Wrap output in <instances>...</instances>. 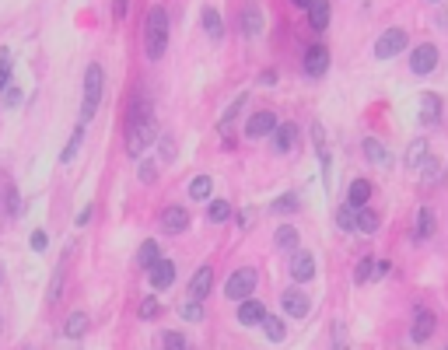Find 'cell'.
I'll return each instance as SVG.
<instances>
[{
  "mask_svg": "<svg viewBox=\"0 0 448 350\" xmlns=\"http://www.w3.org/2000/svg\"><path fill=\"white\" fill-rule=\"evenodd\" d=\"M32 249H36V252H46V231H36V235H32Z\"/></svg>",
  "mask_w": 448,
  "mask_h": 350,
  "instance_id": "f6af8a7d",
  "label": "cell"
},
{
  "mask_svg": "<svg viewBox=\"0 0 448 350\" xmlns=\"http://www.w3.org/2000/svg\"><path fill=\"white\" fill-rule=\"evenodd\" d=\"M434 67H438V49H434L431 42L417 46V49H413V56H410V70L424 77V74H431Z\"/></svg>",
  "mask_w": 448,
  "mask_h": 350,
  "instance_id": "ba28073f",
  "label": "cell"
},
{
  "mask_svg": "<svg viewBox=\"0 0 448 350\" xmlns=\"http://www.w3.org/2000/svg\"><path fill=\"white\" fill-rule=\"evenodd\" d=\"M371 277H375V259H361V262H357V270H354V280L368 284Z\"/></svg>",
  "mask_w": 448,
  "mask_h": 350,
  "instance_id": "d6a6232c",
  "label": "cell"
},
{
  "mask_svg": "<svg viewBox=\"0 0 448 350\" xmlns=\"http://www.w3.org/2000/svg\"><path fill=\"white\" fill-rule=\"evenodd\" d=\"M302 203H298V196L294 193H287L284 200H274V214H291V211H298Z\"/></svg>",
  "mask_w": 448,
  "mask_h": 350,
  "instance_id": "d590c367",
  "label": "cell"
},
{
  "mask_svg": "<svg viewBox=\"0 0 448 350\" xmlns=\"http://www.w3.org/2000/svg\"><path fill=\"white\" fill-rule=\"evenodd\" d=\"M81 144H84V126H77V130L70 133V144H67V148H64V154H60V161H64V165H70V161H74V154H77V148H81Z\"/></svg>",
  "mask_w": 448,
  "mask_h": 350,
  "instance_id": "f546056e",
  "label": "cell"
},
{
  "mask_svg": "<svg viewBox=\"0 0 448 350\" xmlns=\"http://www.w3.org/2000/svg\"><path fill=\"white\" fill-rule=\"evenodd\" d=\"M155 137H158V126H155V120H151V112L140 116V120H130V123H127V154H130V158H140V154L155 144Z\"/></svg>",
  "mask_w": 448,
  "mask_h": 350,
  "instance_id": "7a4b0ae2",
  "label": "cell"
},
{
  "mask_svg": "<svg viewBox=\"0 0 448 350\" xmlns=\"http://www.w3.org/2000/svg\"><path fill=\"white\" fill-rule=\"evenodd\" d=\"M424 158H427V140H413L406 151V168H421Z\"/></svg>",
  "mask_w": 448,
  "mask_h": 350,
  "instance_id": "484cf974",
  "label": "cell"
},
{
  "mask_svg": "<svg viewBox=\"0 0 448 350\" xmlns=\"http://www.w3.org/2000/svg\"><path fill=\"white\" fill-rule=\"evenodd\" d=\"M147 284H151L155 291H165V287H172L175 284V262L172 259H155L151 267H147Z\"/></svg>",
  "mask_w": 448,
  "mask_h": 350,
  "instance_id": "8992f818",
  "label": "cell"
},
{
  "mask_svg": "<svg viewBox=\"0 0 448 350\" xmlns=\"http://www.w3.org/2000/svg\"><path fill=\"white\" fill-rule=\"evenodd\" d=\"M368 200H371V183H368V179H354V183H350V189H347V207L361 211Z\"/></svg>",
  "mask_w": 448,
  "mask_h": 350,
  "instance_id": "e0dca14e",
  "label": "cell"
},
{
  "mask_svg": "<svg viewBox=\"0 0 448 350\" xmlns=\"http://www.w3.org/2000/svg\"><path fill=\"white\" fill-rule=\"evenodd\" d=\"M207 217H211L214 224H224V221L231 217V203H228V200H214L211 211H207Z\"/></svg>",
  "mask_w": 448,
  "mask_h": 350,
  "instance_id": "4dcf8cb0",
  "label": "cell"
},
{
  "mask_svg": "<svg viewBox=\"0 0 448 350\" xmlns=\"http://www.w3.org/2000/svg\"><path fill=\"white\" fill-rule=\"evenodd\" d=\"M365 154H368V161H371V165H389V151H385L375 137H368V140H365Z\"/></svg>",
  "mask_w": 448,
  "mask_h": 350,
  "instance_id": "d4e9b609",
  "label": "cell"
},
{
  "mask_svg": "<svg viewBox=\"0 0 448 350\" xmlns=\"http://www.w3.org/2000/svg\"><path fill=\"white\" fill-rule=\"evenodd\" d=\"M155 259H161V252H158V242H151V239H147V242L140 245V252H137V262H140V267L147 270Z\"/></svg>",
  "mask_w": 448,
  "mask_h": 350,
  "instance_id": "f1b7e54d",
  "label": "cell"
},
{
  "mask_svg": "<svg viewBox=\"0 0 448 350\" xmlns=\"http://www.w3.org/2000/svg\"><path fill=\"white\" fill-rule=\"evenodd\" d=\"M291 277H294L298 284H308V280L315 277V259H312V252L294 249V256H291Z\"/></svg>",
  "mask_w": 448,
  "mask_h": 350,
  "instance_id": "30bf717a",
  "label": "cell"
},
{
  "mask_svg": "<svg viewBox=\"0 0 448 350\" xmlns=\"http://www.w3.org/2000/svg\"><path fill=\"white\" fill-rule=\"evenodd\" d=\"M11 84V53L8 49H0V92Z\"/></svg>",
  "mask_w": 448,
  "mask_h": 350,
  "instance_id": "836d02e7",
  "label": "cell"
},
{
  "mask_svg": "<svg viewBox=\"0 0 448 350\" xmlns=\"http://www.w3.org/2000/svg\"><path fill=\"white\" fill-rule=\"evenodd\" d=\"M263 315H266V305H263V301H256V298L238 301V323H242V326H259Z\"/></svg>",
  "mask_w": 448,
  "mask_h": 350,
  "instance_id": "5bb4252c",
  "label": "cell"
},
{
  "mask_svg": "<svg viewBox=\"0 0 448 350\" xmlns=\"http://www.w3.org/2000/svg\"><path fill=\"white\" fill-rule=\"evenodd\" d=\"M18 102H21V92H18L14 84H8V88H4V105H8V109H14Z\"/></svg>",
  "mask_w": 448,
  "mask_h": 350,
  "instance_id": "b9f144b4",
  "label": "cell"
},
{
  "mask_svg": "<svg viewBox=\"0 0 448 350\" xmlns=\"http://www.w3.org/2000/svg\"><path fill=\"white\" fill-rule=\"evenodd\" d=\"M421 168H427V172H424V179H427V183H431V179H441V161H438V158H424Z\"/></svg>",
  "mask_w": 448,
  "mask_h": 350,
  "instance_id": "74e56055",
  "label": "cell"
},
{
  "mask_svg": "<svg viewBox=\"0 0 448 350\" xmlns=\"http://www.w3.org/2000/svg\"><path fill=\"white\" fill-rule=\"evenodd\" d=\"M161 154H165V158H175V144H172V137H161Z\"/></svg>",
  "mask_w": 448,
  "mask_h": 350,
  "instance_id": "bcb514c9",
  "label": "cell"
},
{
  "mask_svg": "<svg viewBox=\"0 0 448 350\" xmlns=\"http://www.w3.org/2000/svg\"><path fill=\"white\" fill-rule=\"evenodd\" d=\"M137 312H140V319H155V315H158V301H155V298H144Z\"/></svg>",
  "mask_w": 448,
  "mask_h": 350,
  "instance_id": "ab89813d",
  "label": "cell"
},
{
  "mask_svg": "<svg viewBox=\"0 0 448 350\" xmlns=\"http://www.w3.org/2000/svg\"><path fill=\"white\" fill-rule=\"evenodd\" d=\"M259 326H263V333H266V340H270V343H280V340L287 336V329H284V323H280V319H277V315H270V312H266V315H263V323H259Z\"/></svg>",
  "mask_w": 448,
  "mask_h": 350,
  "instance_id": "44dd1931",
  "label": "cell"
},
{
  "mask_svg": "<svg viewBox=\"0 0 448 350\" xmlns=\"http://www.w3.org/2000/svg\"><path fill=\"white\" fill-rule=\"evenodd\" d=\"M203 28H207V36H211L214 42L224 39V21H221V14H218L214 8H207V11H203Z\"/></svg>",
  "mask_w": 448,
  "mask_h": 350,
  "instance_id": "7402d4cb",
  "label": "cell"
},
{
  "mask_svg": "<svg viewBox=\"0 0 448 350\" xmlns=\"http://www.w3.org/2000/svg\"><path fill=\"white\" fill-rule=\"evenodd\" d=\"M88 217H92V207H84V211H81V214H77V224H81V228H84V224H88Z\"/></svg>",
  "mask_w": 448,
  "mask_h": 350,
  "instance_id": "7dc6e473",
  "label": "cell"
},
{
  "mask_svg": "<svg viewBox=\"0 0 448 350\" xmlns=\"http://www.w3.org/2000/svg\"><path fill=\"white\" fill-rule=\"evenodd\" d=\"M434 326H438L434 312H427V308H417V312H413V326H410V336H413L417 343H424V340H431V336H434Z\"/></svg>",
  "mask_w": 448,
  "mask_h": 350,
  "instance_id": "9c48e42d",
  "label": "cell"
},
{
  "mask_svg": "<svg viewBox=\"0 0 448 350\" xmlns=\"http://www.w3.org/2000/svg\"><path fill=\"white\" fill-rule=\"evenodd\" d=\"M144 49H147V60H161V53L168 49V11L165 8H151V14H147Z\"/></svg>",
  "mask_w": 448,
  "mask_h": 350,
  "instance_id": "6da1fadb",
  "label": "cell"
},
{
  "mask_svg": "<svg viewBox=\"0 0 448 350\" xmlns=\"http://www.w3.org/2000/svg\"><path fill=\"white\" fill-rule=\"evenodd\" d=\"M337 224H340L343 231H354V228H357V214H354V207H340V211H337Z\"/></svg>",
  "mask_w": 448,
  "mask_h": 350,
  "instance_id": "e575fe53",
  "label": "cell"
},
{
  "mask_svg": "<svg viewBox=\"0 0 448 350\" xmlns=\"http://www.w3.org/2000/svg\"><path fill=\"white\" fill-rule=\"evenodd\" d=\"M256 284H259V273H256L252 267H242V270H235L231 280L224 284V295H228L231 301H246V298H252Z\"/></svg>",
  "mask_w": 448,
  "mask_h": 350,
  "instance_id": "277c9868",
  "label": "cell"
},
{
  "mask_svg": "<svg viewBox=\"0 0 448 350\" xmlns=\"http://www.w3.org/2000/svg\"><path fill=\"white\" fill-rule=\"evenodd\" d=\"M421 120H424L427 126L441 120V98H438V95H431V92L421 95Z\"/></svg>",
  "mask_w": 448,
  "mask_h": 350,
  "instance_id": "ffe728a7",
  "label": "cell"
},
{
  "mask_svg": "<svg viewBox=\"0 0 448 350\" xmlns=\"http://www.w3.org/2000/svg\"><path fill=\"white\" fill-rule=\"evenodd\" d=\"M291 4H294V8H305V11H308V4H312V0H291Z\"/></svg>",
  "mask_w": 448,
  "mask_h": 350,
  "instance_id": "681fc988",
  "label": "cell"
},
{
  "mask_svg": "<svg viewBox=\"0 0 448 350\" xmlns=\"http://www.w3.org/2000/svg\"><path fill=\"white\" fill-rule=\"evenodd\" d=\"M277 130V112H270V109H263V112H256L252 120H249V126H246V137H252V140H259V137H266V133H274Z\"/></svg>",
  "mask_w": 448,
  "mask_h": 350,
  "instance_id": "8fae6325",
  "label": "cell"
},
{
  "mask_svg": "<svg viewBox=\"0 0 448 350\" xmlns=\"http://www.w3.org/2000/svg\"><path fill=\"white\" fill-rule=\"evenodd\" d=\"M183 319H189V323L196 319V323H200V319H203V308H200V301H186V305H183Z\"/></svg>",
  "mask_w": 448,
  "mask_h": 350,
  "instance_id": "f35d334b",
  "label": "cell"
},
{
  "mask_svg": "<svg viewBox=\"0 0 448 350\" xmlns=\"http://www.w3.org/2000/svg\"><path fill=\"white\" fill-rule=\"evenodd\" d=\"M246 102H249V95H238V98H235V102H231V105L224 109V120H221V130H224V126H228V123L235 120V116H238V112H242V105H246Z\"/></svg>",
  "mask_w": 448,
  "mask_h": 350,
  "instance_id": "8d00e7d4",
  "label": "cell"
},
{
  "mask_svg": "<svg viewBox=\"0 0 448 350\" xmlns=\"http://www.w3.org/2000/svg\"><path fill=\"white\" fill-rule=\"evenodd\" d=\"M84 329H88V315H84V312H70V319H67L64 333H67L70 340H81V336H84Z\"/></svg>",
  "mask_w": 448,
  "mask_h": 350,
  "instance_id": "cb8c5ba5",
  "label": "cell"
},
{
  "mask_svg": "<svg viewBox=\"0 0 448 350\" xmlns=\"http://www.w3.org/2000/svg\"><path fill=\"white\" fill-rule=\"evenodd\" d=\"M308 25L315 32H326L330 28V0H312L308 4Z\"/></svg>",
  "mask_w": 448,
  "mask_h": 350,
  "instance_id": "ac0fdd59",
  "label": "cell"
},
{
  "mask_svg": "<svg viewBox=\"0 0 448 350\" xmlns=\"http://www.w3.org/2000/svg\"><path fill=\"white\" fill-rule=\"evenodd\" d=\"M294 140H298V126L294 123H277V130H274V151H291L294 148Z\"/></svg>",
  "mask_w": 448,
  "mask_h": 350,
  "instance_id": "d6986e66",
  "label": "cell"
},
{
  "mask_svg": "<svg viewBox=\"0 0 448 350\" xmlns=\"http://www.w3.org/2000/svg\"><path fill=\"white\" fill-rule=\"evenodd\" d=\"M165 350H186L183 333H165Z\"/></svg>",
  "mask_w": 448,
  "mask_h": 350,
  "instance_id": "60d3db41",
  "label": "cell"
},
{
  "mask_svg": "<svg viewBox=\"0 0 448 350\" xmlns=\"http://www.w3.org/2000/svg\"><path fill=\"white\" fill-rule=\"evenodd\" d=\"M102 84H105V74L98 64H88L84 70V98H81V120H95L98 112V102H102Z\"/></svg>",
  "mask_w": 448,
  "mask_h": 350,
  "instance_id": "3957f363",
  "label": "cell"
},
{
  "mask_svg": "<svg viewBox=\"0 0 448 350\" xmlns=\"http://www.w3.org/2000/svg\"><path fill=\"white\" fill-rule=\"evenodd\" d=\"M211 189H214V183L207 179V175H196V179L189 183V196L193 200H211Z\"/></svg>",
  "mask_w": 448,
  "mask_h": 350,
  "instance_id": "83f0119b",
  "label": "cell"
},
{
  "mask_svg": "<svg viewBox=\"0 0 448 350\" xmlns=\"http://www.w3.org/2000/svg\"><path fill=\"white\" fill-rule=\"evenodd\" d=\"M431 4H438V0H431Z\"/></svg>",
  "mask_w": 448,
  "mask_h": 350,
  "instance_id": "f907efd6",
  "label": "cell"
},
{
  "mask_svg": "<svg viewBox=\"0 0 448 350\" xmlns=\"http://www.w3.org/2000/svg\"><path fill=\"white\" fill-rule=\"evenodd\" d=\"M140 179H144V183H155V165H151V161L140 165Z\"/></svg>",
  "mask_w": 448,
  "mask_h": 350,
  "instance_id": "ee69618b",
  "label": "cell"
},
{
  "mask_svg": "<svg viewBox=\"0 0 448 350\" xmlns=\"http://www.w3.org/2000/svg\"><path fill=\"white\" fill-rule=\"evenodd\" d=\"M127 14V0H116V18H123Z\"/></svg>",
  "mask_w": 448,
  "mask_h": 350,
  "instance_id": "c3c4849f",
  "label": "cell"
},
{
  "mask_svg": "<svg viewBox=\"0 0 448 350\" xmlns=\"http://www.w3.org/2000/svg\"><path fill=\"white\" fill-rule=\"evenodd\" d=\"M8 211H11V214H18V211H21V196H18V189H14V186L8 189Z\"/></svg>",
  "mask_w": 448,
  "mask_h": 350,
  "instance_id": "7bdbcfd3",
  "label": "cell"
},
{
  "mask_svg": "<svg viewBox=\"0 0 448 350\" xmlns=\"http://www.w3.org/2000/svg\"><path fill=\"white\" fill-rule=\"evenodd\" d=\"M211 287H214V270L211 267H200L189 280V298L193 301H203L207 295H211Z\"/></svg>",
  "mask_w": 448,
  "mask_h": 350,
  "instance_id": "4fadbf2b",
  "label": "cell"
},
{
  "mask_svg": "<svg viewBox=\"0 0 448 350\" xmlns=\"http://www.w3.org/2000/svg\"><path fill=\"white\" fill-rule=\"evenodd\" d=\"M431 231H434V211L421 207V214H417V239H431Z\"/></svg>",
  "mask_w": 448,
  "mask_h": 350,
  "instance_id": "4316f807",
  "label": "cell"
},
{
  "mask_svg": "<svg viewBox=\"0 0 448 350\" xmlns=\"http://www.w3.org/2000/svg\"><path fill=\"white\" fill-rule=\"evenodd\" d=\"M274 242H277V249L294 252V249H298V231H294L291 224H280V228H277V235H274Z\"/></svg>",
  "mask_w": 448,
  "mask_h": 350,
  "instance_id": "603a6c76",
  "label": "cell"
},
{
  "mask_svg": "<svg viewBox=\"0 0 448 350\" xmlns=\"http://www.w3.org/2000/svg\"><path fill=\"white\" fill-rule=\"evenodd\" d=\"M326 70H330V49H326V46H308V53H305V74L308 77H322Z\"/></svg>",
  "mask_w": 448,
  "mask_h": 350,
  "instance_id": "7c38bea8",
  "label": "cell"
},
{
  "mask_svg": "<svg viewBox=\"0 0 448 350\" xmlns=\"http://www.w3.org/2000/svg\"><path fill=\"white\" fill-rule=\"evenodd\" d=\"M280 308L287 315H294V319H305L308 308H312V301H308V295H305L302 287H287L284 295H280Z\"/></svg>",
  "mask_w": 448,
  "mask_h": 350,
  "instance_id": "52a82bcc",
  "label": "cell"
},
{
  "mask_svg": "<svg viewBox=\"0 0 448 350\" xmlns=\"http://www.w3.org/2000/svg\"><path fill=\"white\" fill-rule=\"evenodd\" d=\"M186 224H189V214H186L183 207H168V211L161 214V228L168 231V235H183Z\"/></svg>",
  "mask_w": 448,
  "mask_h": 350,
  "instance_id": "2e32d148",
  "label": "cell"
},
{
  "mask_svg": "<svg viewBox=\"0 0 448 350\" xmlns=\"http://www.w3.org/2000/svg\"><path fill=\"white\" fill-rule=\"evenodd\" d=\"M403 49H406V28H385V32L378 36V42H375L378 60H393V56H399Z\"/></svg>",
  "mask_w": 448,
  "mask_h": 350,
  "instance_id": "5b68a950",
  "label": "cell"
},
{
  "mask_svg": "<svg viewBox=\"0 0 448 350\" xmlns=\"http://www.w3.org/2000/svg\"><path fill=\"white\" fill-rule=\"evenodd\" d=\"M259 32H263V11H259V4H246L242 8V36L256 39Z\"/></svg>",
  "mask_w": 448,
  "mask_h": 350,
  "instance_id": "9a60e30c",
  "label": "cell"
},
{
  "mask_svg": "<svg viewBox=\"0 0 448 350\" xmlns=\"http://www.w3.org/2000/svg\"><path fill=\"white\" fill-rule=\"evenodd\" d=\"M357 231H365V235H375V231H378V214L361 207V214H357Z\"/></svg>",
  "mask_w": 448,
  "mask_h": 350,
  "instance_id": "1f68e13d",
  "label": "cell"
}]
</instances>
